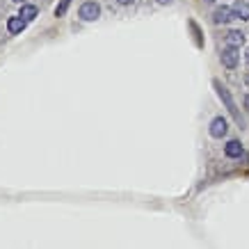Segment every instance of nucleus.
Returning a JSON list of instances; mask_svg holds the SVG:
<instances>
[{
    "mask_svg": "<svg viewBox=\"0 0 249 249\" xmlns=\"http://www.w3.org/2000/svg\"><path fill=\"white\" fill-rule=\"evenodd\" d=\"M215 89H217V94H219V98H222V101H224V106H227V110L229 112H231V117H233L235 121H238V124H240V112H238V107H235V103H233V98H231V94H229V89L227 87H224V85H219L217 80H215Z\"/></svg>",
    "mask_w": 249,
    "mask_h": 249,
    "instance_id": "nucleus-1",
    "label": "nucleus"
},
{
    "mask_svg": "<svg viewBox=\"0 0 249 249\" xmlns=\"http://www.w3.org/2000/svg\"><path fill=\"white\" fill-rule=\"evenodd\" d=\"M219 60H222V64L227 69H235L238 67V60H240V53H238V46H231L229 44L224 51H222V55H219Z\"/></svg>",
    "mask_w": 249,
    "mask_h": 249,
    "instance_id": "nucleus-2",
    "label": "nucleus"
},
{
    "mask_svg": "<svg viewBox=\"0 0 249 249\" xmlns=\"http://www.w3.org/2000/svg\"><path fill=\"white\" fill-rule=\"evenodd\" d=\"M98 14H101V7H98L96 2H85L83 7H80V12H78V16L83 18V21H96Z\"/></svg>",
    "mask_w": 249,
    "mask_h": 249,
    "instance_id": "nucleus-3",
    "label": "nucleus"
},
{
    "mask_svg": "<svg viewBox=\"0 0 249 249\" xmlns=\"http://www.w3.org/2000/svg\"><path fill=\"white\" fill-rule=\"evenodd\" d=\"M233 18H235L233 7H217L213 12V21L217 23V25H227V23H231Z\"/></svg>",
    "mask_w": 249,
    "mask_h": 249,
    "instance_id": "nucleus-4",
    "label": "nucleus"
},
{
    "mask_svg": "<svg viewBox=\"0 0 249 249\" xmlns=\"http://www.w3.org/2000/svg\"><path fill=\"white\" fill-rule=\"evenodd\" d=\"M227 130H229V124L224 117H215V119H213V124H211V135L213 137H224Z\"/></svg>",
    "mask_w": 249,
    "mask_h": 249,
    "instance_id": "nucleus-5",
    "label": "nucleus"
},
{
    "mask_svg": "<svg viewBox=\"0 0 249 249\" xmlns=\"http://www.w3.org/2000/svg\"><path fill=\"white\" fill-rule=\"evenodd\" d=\"M25 23H28V21H25L21 14H18V16H12V18L7 21V30L12 32V35H18V32H23Z\"/></svg>",
    "mask_w": 249,
    "mask_h": 249,
    "instance_id": "nucleus-6",
    "label": "nucleus"
},
{
    "mask_svg": "<svg viewBox=\"0 0 249 249\" xmlns=\"http://www.w3.org/2000/svg\"><path fill=\"white\" fill-rule=\"evenodd\" d=\"M233 14H235V18L249 21V5L247 2H242V0H235L233 2Z\"/></svg>",
    "mask_w": 249,
    "mask_h": 249,
    "instance_id": "nucleus-7",
    "label": "nucleus"
},
{
    "mask_svg": "<svg viewBox=\"0 0 249 249\" xmlns=\"http://www.w3.org/2000/svg\"><path fill=\"white\" fill-rule=\"evenodd\" d=\"M224 153H227L229 158H238L242 153V144L238 142V140H231V142H227V146H224Z\"/></svg>",
    "mask_w": 249,
    "mask_h": 249,
    "instance_id": "nucleus-8",
    "label": "nucleus"
},
{
    "mask_svg": "<svg viewBox=\"0 0 249 249\" xmlns=\"http://www.w3.org/2000/svg\"><path fill=\"white\" fill-rule=\"evenodd\" d=\"M227 44L238 46V48H240V46L245 44V32H240V30H231V32H227Z\"/></svg>",
    "mask_w": 249,
    "mask_h": 249,
    "instance_id": "nucleus-9",
    "label": "nucleus"
},
{
    "mask_svg": "<svg viewBox=\"0 0 249 249\" xmlns=\"http://www.w3.org/2000/svg\"><path fill=\"white\" fill-rule=\"evenodd\" d=\"M37 14H39V9L35 7V5H23L21 7V16L25 18V21H32Z\"/></svg>",
    "mask_w": 249,
    "mask_h": 249,
    "instance_id": "nucleus-10",
    "label": "nucleus"
},
{
    "mask_svg": "<svg viewBox=\"0 0 249 249\" xmlns=\"http://www.w3.org/2000/svg\"><path fill=\"white\" fill-rule=\"evenodd\" d=\"M69 5H71V0H60V5L55 7V16H64V14H67Z\"/></svg>",
    "mask_w": 249,
    "mask_h": 249,
    "instance_id": "nucleus-11",
    "label": "nucleus"
},
{
    "mask_svg": "<svg viewBox=\"0 0 249 249\" xmlns=\"http://www.w3.org/2000/svg\"><path fill=\"white\" fill-rule=\"evenodd\" d=\"M117 2H119V5H130L133 0H117Z\"/></svg>",
    "mask_w": 249,
    "mask_h": 249,
    "instance_id": "nucleus-12",
    "label": "nucleus"
},
{
    "mask_svg": "<svg viewBox=\"0 0 249 249\" xmlns=\"http://www.w3.org/2000/svg\"><path fill=\"white\" fill-rule=\"evenodd\" d=\"M156 2H160V5H167V2H172V0H156Z\"/></svg>",
    "mask_w": 249,
    "mask_h": 249,
    "instance_id": "nucleus-13",
    "label": "nucleus"
},
{
    "mask_svg": "<svg viewBox=\"0 0 249 249\" xmlns=\"http://www.w3.org/2000/svg\"><path fill=\"white\" fill-rule=\"evenodd\" d=\"M245 60H247V64H249V48H247V53H245Z\"/></svg>",
    "mask_w": 249,
    "mask_h": 249,
    "instance_id": "nucleus-14",
    "label": "nucleus"
},
{
    "mask_svg": "<svg viewBox=\"0 0 249 249\" xmlns=\"http://www.w3.org/2000/svg\"><path fill=\"white\" fill-rule=\"evenodd\" d=\"M245 106H247V110H249V96H247V98H245Z\"/></svg>",
    "mask_w": 249,
    "mask_h": 249,
    "instance_id": "nucleus-15",
    "label": "nucleus"
},
{
    "mask_svg": "<svg viewBox=\"0 0 249 249\" xmlns=\"http://www.w3.org/2000/svg\"><path fill=\"white\" fill-rule=\"evenodd\" d=\"M245 80H247V85H249V73H247V76H245Z\"/></svg>",
    "mask_w": 249,
    "mask_h": 249,
    "instance_id": "nucleus-16",
    "label": "nucleus"
},
{
    "mask_svg": "<svg viewBox=\"0 0 249 249\" xmlns=\"http://www.w3.org/2000/svg\"><path fill=\"white\" fill-rule=\"evenodd\" d=\"M16 2H21V0H16Z\"/></svg>",
    "mask_w": 249,
    "mask_h": 249,
    "instance_id": "nucleus-17",
    "label": "nucleus"
}]
</instances>
